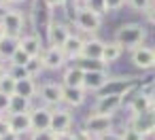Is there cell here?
Masks as SVG:
<instances>
[{"label": "cell", "mask_w": 155, "mask_h": 140, "mask_svg": "<svg viewBox=\"0 0 155 140\" xmlns=\"http://www.w3.org/2000/svg\"><path fill=\"white\" fill-rule=\"evenodd\" d=\"M144 38H147V30L142 28V24H123L115 32V43H119L121 47H127V49L140 47L144 43Z\"/></svg>", "instance_id": "1"}, {"label": "cell", "mask_w": 155, "mask_h": 140, "mask_svg": "<svg viewBox=\"0 0 155 140\" xmlns=\"http://www.w3.org/2000/svg\"><path fill=\"white\" fill-rule=\"evenodd\" d=\"M113 129V115H98V112H91L87 115L85 119V125H83V132L87 136H96V138H102L104 134H110Z\"/></svg>", "instance_id": "2"}, {"label": "cell", "mask_w": 155, "mask_h": 140, "mask_svg": "<svg viewBox=\"0 0 155 140\" xmlns=\"http://www.w3.org/2000/svg\"><path fill=\"white\" fill-rule=\"evenodd\" d=\"M74 24H77V28H79L81 32L94 34V32H98L100 26H102V15H100L96 9H91V7H81V9L77 11V15H74Z\"/></svg>", "instance_id": "3"}, {"label": "cell", "mask_w": 155, "mask_h": 140, "mask_svg": "<svg viewBox=\"0 0 155 140\" xmlns=\"http://www.w3.org/2000/svg\"><path fill=\"white\" fill-rule=\"evenodd\" d=\"M0 26H2V30H5L7 36L21 38V32H24V15L17 9H7L2 13V17H0Z\"/></svg>", "instance_id": "4"}, {"label": "cell", "mask_w": 155, "mask_h": 140, "mask_svg": "<svg viewBox=\"0 0 155 140\" xmlns=\"http://www.w3.org/2000/svg\"><path fill=\"white\" fill-rule=\"evenodd\" d=\"M123 100L125 98L119 96V93H100L96 104H94V112H98V115H115L121 108Z\"/></svg>", "instance_id": "5"}, {"label": "cell", "mask_w": 155, "mask_h": 140, "mask_svg": "<svg viewBox=\"0 0 155 140\" xmlns=\"http://www.w3.org/2000/svg\"><path fill=\"white\" fill-rule=\"evenodd\" d=\"M70 28L62 21H51L49 28H47V41H49V47H58L62 49L66 45V41L70 38Z\"/></svg>", "instance_id": "6"}, {"label": "cell", "mask_w": 155, "mask_h": 140, "mask_svg": "<svg viewBox=\"0 0 155 140\" xmlns=\"http://www.w3.org/2000/svg\"><path fill=\"white\" fill-rule=\"evenodd\" d=\"M7 121V127L9 132L17 134V136H24V134H32V123H30V112H19V115H13L9 112L5 117Z\"/></svg>", "instance_id": "7"}, {"label": "cell", "mask_w": 155, "mask_h": 140, "mask_svg": "<svg viewBox=\"0 0 155 140\" xmlns=\"http://www.w3.org/2000/svg\"><path fill=\"white\" fill-rule=\"evenodd\" d=\"M72 127V115L70 110L66 108H55L51 110V125H49V132L53 134H64V132H70Z\"/></svg>", "instance_id": "8"}, {"label": "cell", "mask_w": 155, "mask_h": 140, "mask_svg": "<svg viewBox=\"0 0 155 140\" xmlns=\"http://www.w3.org/2000/svg\"><path fill=\"white\" fill-rule=\"evenodd\" d=\"M41 60H43V66H45L47 70H60V68L66 66V55H64V51L58 49V47H47V49H43Z\"/></svg>", "instance_id": "9"}, {"label": "cell", "mask_w": 155, "mask_h": 140, "mask_svg": "<svg viewBox=\"0 0 155 140\" xmlns=\"http://www.w3.org/2000/svg\"><path fill=\"white\" fill-rule=\"evenodd\" d=\"M38 93H41V98H43V102L47 106H58V104H62V98H64V85H60V83H45L38 89Z\"/></svg>", "instance_id": "10"}, {"label": "cell", "mask_w": 155, "mask_h": 140, "mask_svg": "<svg viewBox=\"0 0 155 140\" xmlns=\"http://www.w3.org/2000/svg\"><path fill=\"white\" fill-rule=\"evenodd\" d=\"M30 123L32 132H45L51 125V108L49 106H38L30 110Z\"/></svg>", "instance_id": "11"}, {"label": "cell", "mask_w": 155, "mask_h": 140, "mask_svg": "<svg viewBox=\"0 0 155 140\" xmlns=\"http://www.w3.org/2000/svg\"><path fill=\"white\" fill-rule=\"evenodd\" d=\"M132 64H134L136 68H140V70H151V68H155L153 49H151V47H144V45L132 49Z\"/></svg>", "instance_id": "12"}, {"label": "cell", "mask_w": 155, "mask_h": 140, "mask_svg": "<svg viewBox=\"0 0 155 140\" xmlns=\"http://www.w3.org/2000/svg\"><path fill=\"white\" fill-rule=\"evenodd\" d=\"M106 83H108L106 70H91V72H85L83 89H85V91H102Z\"/></svg>", "instance_id": "13"}, {"label": "cell", "mask_w": 155, "mask_h": 140, "mask_svg": "<svg viewBox=\"0 0 155 140\" xmlns=\"http://www.w3.org/2000/svg\"><path fill=\"white\" fill-rule=\"evenodd\" d=\"M19 47L30 55V57H41L43 53V45H41V38L36 34H26L19 38Z\"/></svg>", "instance_id": "14"}, {"label": "cell", "mask_w": 155, "mask_h": 140, "mask_svg": "<svg viewBox=\"0 0 155 140\" xmlns=\"http://www.w3.org/2000/svg\"><path fill=\"white\" fill-rule=\"evenodd\" d=\"M83 45H85V41H83L81 36L70 34V38L66 41V45L62 47V51H64L66 60H79V57H81V53H83Z\"/></svg>", "instance_id": "15"}, {"label": "cell", "mask_w": 155, "mask_h": 140, "mask_svg": "<svg viewBox=\"0 0 155 140\" xmlns=\"http://www.w3.org/2000/svg\"><path fill=\"white\" fill-rule=\"evenodd\" d=\"M102 49H104V43L100 38H87L85 45H83V53L81 57L83 60H100L102 57ZM102 62V60H100Z\"/></svg>", "instance_id": "16"}, {"label": "cell", "mask_w": 155, "mask_h": 140, "mask_svg": "<svg viewBox=\"0 0 155 140\" xmlns=\"http://www.w3.org/2000/svg\"><path fill=\"white\" fill-rule=\"evenodd\" d=\"M83 79H85V72L79 66H70V68H66V72L62 77V85L64 87H83Z\"/></svg>", "instance_id": "17"}, {"label": "cell", "mask_w": 155, "mask_h": 140, "mask_svg": "<svg viewBox=\"0 0 155 140\" xmlns=\"http://www.w3.org/2000/svg\"><path fill=\"white\" fill-rule=\"evenodd\" d=\"M36 93H38V85L34 83L32 77L17 81V85H15V96H21V98H26V100H32Z\"/></svg>", "instance_id": "18"}, {"label": "cell", "mask_w": 155, "mask_h": 140, "mask_svg": "<svg viewBox=\"0 0 155 140\" xmlns=\"http://www.w3.org/2000/svg\"><path fill=\"white\" fill-rule=\"evenodd\" d=\"M62 102L66 106H81L85 102V89L83 87H64V98Z\"/></svg>", "instance_id": "19"}, {"label": "cell", "mask_w": 155, "mask_h": 140, "mask_svg": "<svg viewBox=\"0 0 155 140\" xmlns=\"http://www.w3.org/2000/svg\"><path fill=\"white\" fill-rule=\"evenodd\" d=\"M121 53H123V47L119 45V43H104V49H102V64L104 66H108V64H113V62H117L119 57H121Z\"/></svg>", "instance_id": "20"}, {"label": "cell", "mask_w": 155, "mask_h": 140, "mask_svg": "<svg viewBox=\"0 0 155 140\" xmlns=\"http://www.w3.org/2000/svg\"><path fill=\"white\" fill-rule=\"evenodd\" d=\"M17 49H19V38L7 36V34L0 38V57H9V60H11V55H13Z\"/></svg>", "instance_id": "21"}, {"label": "cell", "mask_w": 155, "mask_h": 140, "mask_svg": "<svg viewBox=\"0 0 155 140\" xmlns=\"http://www.w3.org/2000/svg\"><path fill=\"white\" fill-rule=\"evenodd\" d=\"M32 110V106H30V100H26V98H21V96H13L11 98V104H9V112H13V115H19V112H30ZM7 112V115H9Z\"/></svg>", "instance_id": "22"}, {"label": "cell", "mask_w": 155, "mask_h": 140, "mask_svg": "<svg viewBox=\"0 0 155 140\" xmlns=\"http://www.w3.org/2000/svg\"><path fill=\"white\" fill-rule=\"evenodd\" d=\"M15 85H17V81L7 72L2 79H0V93H5V96H15Z\"/></svg>", "instance_id": "23"}, {"label": "cell", "mask_w": 155, "mask_h": 140, "mask_svg": "<svg viewBox=\"0 0 155 140\" xmlns=\"http://www.w3.org/2000/svg\"><path fill=\"white\" fill-rule=\"evenodd\" d=\"M81 60V64H77L83 72H91V70H104V64L100 62V60H83V57H79Z\"/></svg>", "instance_id": "24"}, {"label": "cell", "mask_w": 155, "mask_h": 140, "mask_svg": "<svg viewBox=\"0 0 155 140\" xmlns=\"http://www.w3.org/2000/svg\"><path fill=\"white\" fill-rule=\"evenodd\" d=\"M30 60H32V57H30V55H28V53H26L21 47H19V49H17V51L11 55V64H13V66H26Z\"/></svg>", "instance_id": "25"}, {"label": "cell", "mask_w": 155, "mask_h": 140, "mask_svg": "<svg viewBox=\"0 0 155 140\" xmlns=\"http://www.w3.org/2000/svg\"><path fill=\"white\" fill-rule=\"evenodd\" d=\"M26 70H28V74L34 79V77L41 72V70H45V66H43V60H41V57H32V60L26 64Z\"/></svg>", "instance_id": "26"}, {"label": "cell", "mask_w": 155, "mask_h": 140, "mask_svg": "<svg viewBox=\"0 0 155 140\" xmlns=\"http://www.w3.org/2000/svg\"><path fill=\"white\" fill-rule=\"evenodd\" d=\"M121 140H144V134H140L138 129H134L132 125H127L121 132Z\"/></svg>", "instance_id": "27"}, {"label": "cell", "mask_w": 155, "mask_h": 140, "mask_svg": "<svg viewBox=\"0 0 155 140\" xmlns=\"http://www.w3.org/2000/svg\"><path fill=\"white\" fill-rule=\"evenodd\" d=\"M7 72H9L15 81H19V79H28V77H30V74H28V70H26V66H13V64H11Z\"/></svg>", "instance_id": "28"}, {"label": "cell", "mask_w": 155, "mask_h": 140, "mask_svg": "<svg viewBox=\"0 0 155 140\" xmlns=\"http://www.w3.org/2000/svg\"><path fill=\"white\" fill-rule=\"evenodd\" d=\"M123 5H125V0H102V9L108 11V13H115V11L123 9Z\"/></svg>", "instance_id": "29"}, {"label": "cell", "mask_w": 155, "mask_h": 140, "mask_svg": "<svg viewBox=\"0 0 155 140\" xmlns=\"http://www.w3.org/2000/svg\"><path fill=\"white\" fill-rule=\"evenodd\" d=\"M125 2L134 9V11H140V13H144L151 5H153V0H125Z\"/></svg>", "instance_id": "30"}, {"label": "cell", "mask_w": 155, "mask_h": 140, "mask_svg": "<svg viewBox=\"0 0 155 140\" xmlns=\"http://www.w3.org/2000/svg\"><path fill=\"white\" fill-rule=\"evenodd\" d=\"M30 140H55V134L49 132V129H45V132H32Z\"/></svg>", "instance_id": "31"}, {"label": "cell", "mask_w": 155, "mask_h": 140, "mask_svg": "<svg viewBox=\"0 0 155 140\" xmlns=\"http://www.w3.org/2000/svg\"><path fill=\"white\" fill-rule=\"evenodd\" d=\"M11 98H13V96H5V93H0V115H2V112H9Z\"/></svg>", "instance_id": "32"}, {"label": "cell", "mask_w": 155, "mask_h": 140, "mask_svg": "<svg viewBox=\"0 0 155 140\" xmlns=\"http://www.w3.org/2000/svg\"><path fill=\"white\" fill-rule=\"evenodd\" d=\"M45 7H49V9H62V7H66V0H45Z\"/></svg>", "instance_id": "33"}, {"label": "cell", "mask_w": 155, "mask_h": 140, "mask_svg": "<svg viewBox=\"0 0 155 140\" xmlns=\"http://www.w3.org/2000/svg\"><path fill=\"white\" fill-rule=\"evenodd\" d=\"M55 140H79V136L72 132H64V134H55Z\"/></svg>", "instance_id": "34"}, {"label": "cell", "mask_w": 155, "mask_h": 140, "mask_svg": "<svg viewBox=\"0 0 155 140\" xmlns=\"http://www.w3.org/2000/svg\"><path fill=\"white\" fill-rule=\"evenodd\" d=\"M144 15H147V19H149L151 24H155V2H153V5L144 11Z\"/></svg>", "instance_id": "35"}, {"label": "cell", "mask_w": 155, "mask_h": 140, "mask_svg": "<svg viewBox=\"0 0 155 140\" xmlns=\"http://www.w3.org/2000/svg\"><path fill=\"white\" fill-rule=\"evenodd\" d=\"M21 136H17V134H13V132H7V134H2L0 136V140H19Z\"/></svg>", "instance_id": "36"}, {"label": "cell", "mask_w": 155, "mask_h": 140, "mask_svg": "<svg viewBox=\"0 0 155 140\" xmlns=\"http://www.w3.org/2000/svg\"><path fill=\"white\" fill-rule=\"evenodd\" d=\"M5 74H7V66H5V64H0V79H2Z\"/></svg>", "instance_id": "37"}, {"label": "cell", "mask_w": 155, "mask_h": 140, "mask_svg": "<svg viewBox=\"0 0 155 140\" xmlns=\"http://www.w3.org/2000/svg\"><path fill=\"white\" fill-rule=\"evenodd\" d=\"M9 2H11V0H0V7H7Z\"/></svg>", "instance_id": "38"}, {"label": "cell", "mask_w": 155, "mask_h": 140, "mask_svg": "<svg viewBox=\"0 0 155 140\" xmlns=\"http://www.w3.org/2000/svg\"><path fill=\"white\" fill-rule=\"evenodd\" d=\"M151 96H153V100H155V81H153V87H151Z\"/></svg>", "instance_id": "39"}, {"label": "cell", "mask_w": 155, "mask_h": 140, "mask_svg": "<svg viewBox=\"0 0 155 140\" xmlns=\"http://www.w3.org/2000/svg\"><path fill=\"white\" fill-rule=\"evenodd\" d=\"M5 36V30H2V26H0V38H2Z\"/></svg>", "instance_id": "40"}, {"label": "cell", "mask_w": 155, "mask_h": 140, "mask_svg": "<svg viewBox=\"0 0 155 140\" xmlns=\"http://www.w3.org/2000/svg\"><path fill=\"white\" fill-rule=\"evenodd\" d=\"M11 2H26V0H11Z\"/></svg>", "instance_id": "41"}, {"label": "cell", "mask_w": 155, "mask_h": 140, "mask_svg": "<svg viewBox=\"0 0 155 140\" xmlns=\"http://www.w3.org/2000/svg\"><path fill=\"white\" fill-rule=\"evenodd\" d=\"M153 62H155V49H153Z\"/></svg>", "instance_id": "42"}, {"label": "cell", "mask_w": 155, "mask_h": 140, "mask_svg": "<svg viewBox=\"0 0 155 140\" xmlns=\"http://www.w3.org/2000/svg\"><path fill=\"white\" fill-rule=\"evenodd\" d=\"M79 2H89V0H79Z\"/></svg>", "instance_id": "43"}, {"label": "cell", "mask_w": 155, "mask_h": 140, "mask_svg": "<svg viewBox=\"0 0 155 140\" xmlns=\"http://www.w3.org/2000/svg\"><path fill=\"white\" fill-rule=\"evenodd\" d=\"M96 140H104V138H96Z\"/></svg>", "instance_id": "44"}, {"label": "cell", "mask_w": 155, "mask_h": 140, "mask_svg": "<svg viewBox=\"0 0 155 140\" xmlns=\"http://www.w3.org/2000/svg\"><path fill=\"white\" fill-rule=\"evenodd\" d=\"M0 119H2V115H0Z\"/></svg>", "instance_id": "45"}, {"label": "cell", "mask_w": 155, "mask_h": 140, "mask_svg": "<svg viewBox=\"0 0 155 140\" xmlns=\"http://www.w3.org/2000/svg\"><path fill=\"white\" fill-rule=\"evenodd\" d=\"M153 2H155V0H153Z\"/></svg>", "instance_id": "46"}, {"label": "cell", "mask_w": 155, "mask_h": 140, "mask_svg": "<svg viewBox=\"0 0 155 140\" xmlns=\"http://www.w3.org/2000/svg\"><path fill=\"white\" fill-rule=\"evenodd\" d=\"M79 140H81V138H79Z\"/></svg>", "instance_id": "47"}, {"label": "cell", "mask_w": 155, "mask_h": 140, "mask_svg": "<svg viewBox=\"0 0 155 140\" xmlns=\"http://www.w3.org/2000/svg\"><path fill=\"white\" fill-rule=\"evenodd\" d=\"M153 136H155V134H153Z\"/></svg>", "instance_id": "48"}]
</instances>
